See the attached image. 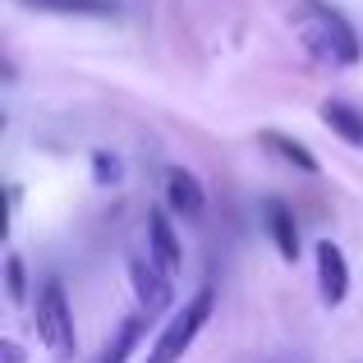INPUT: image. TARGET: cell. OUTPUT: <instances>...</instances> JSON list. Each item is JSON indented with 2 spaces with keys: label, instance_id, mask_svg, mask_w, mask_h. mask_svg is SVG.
<instances>
[{
  "label": "cell",
  "instance_id": "obj_1",
  "mask_svg": "<svg viewBox=\"0 0 363 363\" xmlns=\"http://www.w3.org/2000/svg\"><path fill=\"white\" fill-rule=\"evenodd\" d=\"M290 23L313 60L331 65V69H354L363 60V42H359L354 23L340 9H331L327 0H299L290 9Z\"/></svg>",
  "mask_w": 363,
  "mask_h": 363
},
{
  "label": "cell",
  "instance_id": "obj_2",
  "mask_svg": "<svg viewBox=\"0 0 363 363\" xmlns=\"http://www.w3.org/2000/svg\"><path fill=\"white\" fill-rule=\"evenodd\" d=\"M212 313H216V290H212V285H198L194 299H189L184 308H179L175 318L157 331V340H152V350H147V359H143V363H179L189 350H194L198 331L212 322Z\"/></svg>",
  "mask_w": 363,
  "mask_h": 363
},
{
  "label": "cell",
  "instance_id": "obj_3",
  "mask_svg": "<svg viewBox=\"0 0 363 363\" xmlns=\"http://www.w3.org/2000/svg\"><path fill=\"white\" fill-rule=\"evenodd\" d=\"M33 327H37V340H42L55 359L74 354V345H79V336H74V308H69V299H65L60 281H42L37 308H33Z\"/></svg>",
  "mask_w": 363,
  "mask_h": 363
},
{
  "label": "cell",
  "instance_id": "obj_4",
  "mask_svg": "<svg viewBox=\"0 0 363 363\" xmlns=\"http://www.w3.org/2000/svg\"><path fill=\"white\" fill-rule=\"evenodd\" d=\"M170 281L175 276L161 272L152 257H129V285H133V299H138V308L147 313V318H157V313L170 308Z\"/></svg>",
  "mask_w": 363,
  "mask_h": 363
},
{
  "label": "cell",
  "instance_id": "obj_5",
  "mask_svg": "<svg viewBox=\"0 0 363 363\" xmlns=\"http://www.w3.org/2000/svg\"><path fill=\"white\" fill-rule=\"evenodd\" d=\"M313 262H318L322 303H327V308H340V303L350 299V262H345V253H340V244L318 240V248H313Z\"/></svg>",
  "mask_w": 363,
  "mask_h": 363
},
{
  "label": "cell",
  "instance_id": "obj_6",
  "mask_svg": "<svg viewBox=\"0 0 363 363\" xmlns=\"http://www.w3.org/2000/svg\"><path fill=\"white\" fill-rule=\"evenodd\" d=\"M147 257L161 267V272L179 276L184 267V253H179V240H175V225H170L166 212H152L147 216Z\"/></svg>",
  "mask_w": 363,
  "mask_h": 363
},
{
  "label": "cell",
  "instance_id": "obj_7",
  "mask_svg": "<svg viewBox=\"0 0 363 363\" xmlns=\"http://www.w3.org/2000/svg\"><path fill=\"white\" fill-rule=\"evenodd\" d=\"M166 203H170V212L198 221V216L207 212V194H203V184H198V175H189V170H179V166L170 170L166 175Z\"/></svg>",
  "mask_w": 363,
  "mask_h": 363
},
{
  "label": "cell",
  "instance_id": "obj_8",
  "mask_svg": "<svg viewBox=\"0 0 363 363\" xmlns=\"http://www.w3.org/2000/svg\"><path fill=\"white\" fill-rule=\"evenodd\" d=\"M267 230H272V244H276V253L285 257V262H294V257L303 253L299 248V225H294V212L281 203V198H267Z\"/></svg>",
  "mask_w": 363,
  "mask_h": 363
},
{
  "label": "cell",
  "instance_id": "obj_9",
  "mask_svg": "<svg viewBox=\"0 0 363 363\" xmlns=\"http://www.w3.org/2000/svg\"><path fill=\"white\" fill-rule=\"evenodd\" d=\"M318 116H322V124H327V129L336 133L340 143L363 147V111H354L350 101H340V97H327V101L318 106Z\"/></svg>",
  "mask_w": 363,
  "mask_h": 363
},
{
  "label": "cell",
  "instance_id": "obj_10",
  "mask_svg": "<svg viewBox=\"0 0 363 363\" xmlns=\"http://www.w3.org/2000/svg\"><path fill=\"white\" fill-rule=\"evenodd\" d=\"M257 143H262L272 157H281L285 166H299L303 175H318V157H313L303 143H294V138H285V133H276V129H262L257 133Z\"/></svg>",
  "mask_w": 363,
  "mask_h": 363
},
{
  "label": "cell",
  "instance_id": "obj_11",
  "mask_svg": "<svg viewBox=\"0 0 363 363\" xmlns=\"http://www.w3.org/2000/svg\"><path fill=\"white\" fill-rule=\"evenodd\" d=\"M143 318H147V313H133V318H124V322H120V331H116V340L101 350V359H97V363H124V359H129L133 350H138V340H143V327H147Z\"/></svg>",
  "mask_w": 363,
  "mask_h": 363
},
{
  "label": "cell",
  "instance_id": "obj_12",
  "mask_svg": "<svg viewBox=\"0 0 363 363\" xmlns=\"http://www.w3.org/2000/svg\"><path fill=\"white\" fill-rule=\"evenodd\" d=\"M18 5L46 14H116V0H18Z\"/></svg>",
  "mask_w": 363,
  "mask_h": 363
},
{
  "label": "cell",
  "instance_id": "obj_13",
  "mask_svg": "<svg viewBox=\"0 0 363 363\" xmlns=\"http://www.w3.org/2000/svg\"><path fill=\"white\" fill-rule=\"evenodd\" d=\"M5 290H9V299H14V303L28 299V276H23V262H18L14 253L5 257Z\"/></svg>",
  "mask_w": 363,
  "mask_h": 363
},
{
  "label": "cell",
  "instance_id": "obj_14",
  "mask_svg": "<svg viewBox=\"0 0 363 363\" xmlns=\"http://www.w3.org/2000/svg\"><path fill=\"white\" fill-rule=\"evenodd\" d=\"M92 170H97V184H120V157H106V152H97L92 157Z\"/></svg>",
  "mask_w": 363,
  "mask_h": 363
},
{
  "label": "cell",
  "instance_id": "obj_15",
  "mask_svg": "<svg viewBox=\"0 0 363 363\" xmlns=\"http://www.w3.org/2000/svg\"><path fill=\"white\" fill-rule=\"evenodd\" d=\"M0 354H5V363H23V350H18L14 340H5V345H0Z\"/></svg>",
  "mask_w": 363,
  "mask_h": 363
},
{
  "label": "cell",
  "instance_id": "obj_16",
  "mask_svg": "<svg viewBox=\"0 0 363 363\" xmlns=\"http://www.w3.org/2000/svg\"><path fill=\"white\" fill-rule=\"evenodd\" d=\"M262 363H313L308 354H276V359H262Z\"/></svg>",
  "mask_w": 363,
  "mask_h": 363
},
{
  "label": "cell",
  "instance_id": "obj_17",
  "mask_svg": "<svg viewBox=\"0 0 363 363\" xmlns=\"http://www.w3.org/2000/svg\"><path fill=\"white\" fill-rule=\"evenodd\" d=\"M350 363H359V359H350Z\"/></svg>",
  "mask_w": 363,
  "mask_h": 363
}]
</instances>
